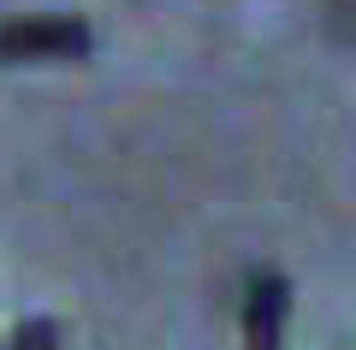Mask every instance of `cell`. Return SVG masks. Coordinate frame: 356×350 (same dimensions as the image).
Masks as SVG:
<instances>
[{"mask_svg": "<svg viewBox=\"0 0 356 350\" xmlns=\"http://www.w3.org/2000/svg\"><path fill=\"white\" fill-rule=\"evenodd\" d=\"M95 54V30L77 13H36V18H6L0 24V60H89Z\"/></svg>", "mask_w": 356, "mask_h": 350, "instance_id": "obj_1", "label": "cell"}, {"mask_svg": "<svg viewBox=\"0 0 356 350\" xmlns=\"http://www.w3.org/2000/svg\"><path fill=\"white\" fill-rule=\"evenodd\" d=\"M285 315H291V279L255 267L243 285V350H285Z\"/></svg>", "mask_w": 356, "mask_h": 350, "instance_id": "obj_2", "label": "cell"}, {"mask_svg": "<svg viewBox=\"0 0 356 350\" xmlns=\"http://www.w3.org/2000/svg\"><path fill=\"white\" fill-rule=\"evenodd\" d=\"M6 350H60V321H48V315H30V321H18L13 344Z\"/></svg>", "mask_w": 356, "mask_h": 350, "instance_id": "obj_3", "label": "cell"}]
</instances>
